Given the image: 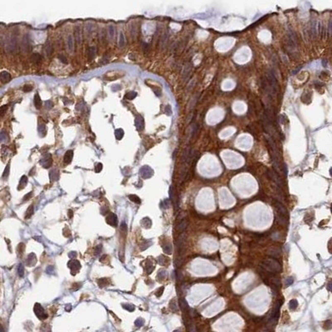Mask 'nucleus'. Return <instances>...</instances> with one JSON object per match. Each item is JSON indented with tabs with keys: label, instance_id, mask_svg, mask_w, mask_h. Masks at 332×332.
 Returning a JSON list of instances; mask_svg holds the SVG:
<instances>
[{
	"label": "nucleus",
	"instance_id": "nucleus-1",
	"mask_svg": "<svg viewBox=\"0 0 332 332\" xmlns=\"http://www.w3.org/2000/svg\"><path fill=\"white\" fill-rule=\"evenodd\" d=\"M262 267L264 270L267 271L271 273H277L281 270V265L279 262L275 261L274 259H267L264 260L262 263Z\"/></svg>",
	"mask_w": 332,
	"mask_h": 332
},
{
	"label": "nucleus",
	"instance_id": "nucleus-2",
	"mask_svg": "<svg viewBox=\"0 0 332 332\" xmlns=\"http://www.w3.org/2000/svg\"><path fill=\"white\" fill-rule=\"evenodd\" d=\"M34 312H35V315L40 320H45V319L48 318V314L45 312L43 307L38 303H36L34 305Z\"/></svg>",
	"mask_w": 332,
	"mask_h": 332
},
{
	"label": "nucleus",
	"instance_id": "nucleus-3",
	"mask_svg": "<svg viewBox=\"0 0 332 332\" xmlns=\"http://www.w3.org/2000/svg\"><path fill=\"white\" fill-rule=\"evenodd\" d=\"M281 303H282V301H281L280 303H279V302H278L277 305H276V307H275V309H274V311H272L271 316L270 317V319H269V321H270V323H271V324H275L276 322L277 321L278 317H279V311H280V307H281Z\"/></svg>",
	"mask_w": 332,
	"mask_h": 332
},
{
	"label": "nucleus",
	"instance_id": "nucleus-4",
	"mask_svg": "<svg viewBox=\"0 0 332 332\" xmlns=\"http://www.w3.org/2000/svg\"><path fill=\"white\" fill-rule=\"evenodd\" d=\"M67 265H68V267L71 268L72 274L76 273V272L79 271V269L81 268V264H80V262L77 260H75V259H72V260L70 261Z\"/></svg>",
	"mask_w": 332,
	"mask_h": 332
},
{
	"label": "nucleus",
	"instance_id": "nucleus-5",
	"mask_svg": "<svg viewBox=\"0 0 332 332\" xmlns=\"http://www.w3.org/2000/svg\"><path fill=\"white\" fill-rule=\"evenodd\" d=\"M40 164H41L44 168H49L52 164L51 155L46 154V155L43 156L41 160H40Z\"/></svg>",
	"mask_w": 332,
	"mask_h": 332
},
{
	"label": "nucleus",
	"instance_id": "nucleus-6",
	"mask_svg": "<svg viewBox=\"0 0 332 332\" xmlns=\"http://www.w3.org/2000/svg\"><path fill=\"white\" fill-rule=\"evenodd\" d=\"M105 221L108 224H110L111 226H114V227H116L118 223V220H117V217L115 214L113 212H111L105 218Z\"/></svg>",
	"mask_w": 332,
	"mask_h": 332
},
{
	"label": "nucleus",
	"instance_id": "nucleus-7",
	"mask_svg": "<svg viewBox=\"0 0 332 332\" xmlns=\"http://www.w3.org/2000/svg\"><path fill=\"white\" fill-rule=\"evenodd\" d=\"M139 173H140V175L144 179L150 178L151 176L153 175V170L147 165L144 166V167H142L140 169V170H139Z\"/></svg>",
	"mask_w": 332,
	"mask_h": 332
},
{
	"label": "nucleus",
	"instance_id": "nucleus-8",
	"mask_svg": "<svg viewBox=\"0 0 332 332\" xmlns=\"http://www.w3.org/2000/svg\"><path fill=\"white\" fill-rule=\"evenodd\" d=\"M135 123V126H136V128H137L138 131H143V129H144V128H145V121H144V119H143V117H141L140 115L136 116Z\"/></svg>",
	"mask_w": 332,
	"mask_h": 332
},
{
	"label": "nucleus",
	"instance_id": "nucleus-9",
	"mask_svg": "<svg viewBox=\"0 0 332 332\" xmlns=\"http://www.w3.org/2000/svg\"><path fill=\"white\" fill-rule=\"evenodd\" d=\"M268 175L270 176V178L272 179V180L277 183V185H279L280 187H282V182L281 180V179L278 177V175L276 174V173L271 172V171H269L268 172Z\"/></svg>",
	"mask_w": 332,
	"mask_h": 332
},
{
	"label": "nucleus",
	"instance_id": "nucleus-10",
	"mask_svg": "<svg viewBox=\"0 0 332 332\" xmlns=\"http://www.w3.org/2000/svg\"><path fill=\"white\" fill-rule=\"evenodd\" d=\"M74 37L75 39L77 44H81V30L80 27H76L75 28V32H74Z\"/></svg>",
	"mask_w": 332,
	"mask_h": 332
},
{
	"label": "nucleus",
	"instance_id": "nucleus-11",
	"mask_svg": "<svg viewBox=\"0 0 332 332\" xmlns=\"http://www.w3.org/2000/svg\"><path fill=\"white\" fill-rule=\"evenodd\" d=\"M66 45H67V49L69 50V52H72L74 50V40H73V37L72 35H69L66 38Z\"/></svg>",
	"mask_w": 332,
	"mask_h": 332
},
{
	"label": "nucleus",
	"instance_id": "nucleus-12",
	"mask_svg": "<svg viewBox=\"0 0 332 332\" xmlns=\"http://www.w3.org/2000/svg\"><path fill=\"white\" fill-rule=\"evenodd\" d=\"M276 207L277 208V209L279 210V212H280V214L282 215V216H287L288 215V212H287V208H286V207L283 205V204H281V203H279V202H277L276 203Z\"/></svg>",
	"mask_w": 332,
	"mask_h": 332
},
{
	"label": "nucleus",
	"instance_id": "nucleus-13",
	"mask_svg": "<svg viewBox=\"0 0 332 332\" xmlns=\"http://www.w3.org/2000/svg\"><path fill=\"white\" fill-rule=\"evenodd\" d=\"M0 78H1V81L3 83L9 82L10 81H11V75H10V73L8 72H2L1 76H0Z\"/></svg>",
	"mask_w": 332,
	"mask_h": 332
},
{
	"label": "nucleus",
	"instance_id": "nucleus-14",
	"mask_svg": "<svg viewBox=\"0 0 332 332\" xmlns=\"http://www.w3.org/2000/svg\"><path fill=\"white\" fill-rule=\"evenodd\" d=\"M37 262V258H36V255L34 253H31L28 255V260H27V264H28V267H32V266L35 265Z\"/></svg>",
	"mask_w": 332,
	"mask_h": 332
},
{
	"label": "nucleus",
	"instance_id": "nucleus-15",
	"mask_svg": "<svg viewBox=\"0 0 332 332\" xmlns=\"http://www.w3.org/2000/svg\"><path fill=\"white\" fill-rule=\"evenodd\" d=\"M72 158H73V150H67L64 155V162L66 164H69V163H71Z\"/></svg>",
	"mask_w": 332,
	"mask_h": 332
},
{
	"label": "nucleus",
	"instance_id": "nucleus-16",
	"mask_svg": "<svg viewBox=\"0 0 332 332\" xmlns=\"http://www.w3.org/2000/svg\"><path fill=\"white\" fill-rule=\"evenodd\" d=\"M31 60L33 63H36V64H38V63L41 62L42 61V56L39 54V53H33V54L31 56Z\"/></svg>",
	"mask_w": 332,
	"mask_h": 332
},
{
	"label": "nucleus",
	"instance_id": "nucleus-17",
	"mask_svg": "<svg viewBox=\"0 0 332 332\" xmlns=\"http://www.w3.org/2000/svg\"><path fill=\"white\" fill-rule=\"evenodd\" d=\"M187 226H188V220L186 218H184L183 220H181V222L179 224V227H178L179 231L184 232L186 229V228H187Z\"/></svg>",
	"mask_w": 332,
	"mask_h": 332
},
{
	"label": "nucleus",
	"instance_id": "nucleus-18",
	"mask_svg": "<svg viewBox=\"0 0 332 332\" xmlns=\"http://www.w3.org/2000/svg\"><path fill=\"white\" fill-rule=\"evenodd\" d=\"M33 102H34V105L37 109H40L42 105V101L40 98V96L38 94H36L34 96V99H33Z\"/></svg>",
	"mask_w": 332,
	"mask_h": 332
},
{
	"label": "nucleus",
	"instance_id": "nucleus-19",
	"mask_svg": "<svg viewBox=\"0 0 332 332\" xmlns=\"http://www.w3.org/2000/svg\"><path fill=\"white\" fill-rule=\"evenodd\" d=\"M50 179L52 181H56L59 179V172L57 169H52L50 172Z\"/></svg>",
	"mask_w": 332,
	"mask_h": 332
},
{
	"label": "nucleus",
	"instance_id": "nucleus-20",
	"mask_svg": "<svg viewBox=\"0 0 332 332\" xmlns=\"http://www.w3.org/2000/svg\"><path fill=\"white\" fill-rule=\"evenodd\" d=\"M27 184H28V178H27V176L26 175L22 176V178H21V179H20V181H19L18 190H19V189H22L27 185Z\"/></svg>",
	"mask_w": 332,
	"mask_h": 332
},
{
	"label": "nucleus",
	"instance_id": "nucleus-21",
	"mask_svg": "<svg viewBox=\"0 0 332 332\" xmlns=\"http://www.w3.org/2000/svg\"><path fill=\"white\" fill-rule=\"evenodd\" d=\"M88 59L89 61H91V60L95 57L96 56V48L95 46H91L88 49Z\"/></svg>",
	"mask_w": 332,
	"mask_h": 332
},
{
	"label": "nucleus",
	"instance_id": "nucleus-22",
	"mask_svg": "<svg viewBox=\"0 0 332 332\" xmlns=\"http://www.w3.org/2000/svg\"><path fill=\"white\" fill-rule=\"evenodd\" d=\"M179 305H180V307L183 311H188L189 309V306L188 305V302L186 301L184 298H182L179 300Z\"/></svg>",
	"mask_w": 332,
	"mask_h": 332
},
{
	"label": "nucleus",
	"instance_id": "nucleus-23",
	"mask_svg": "<svg viewBox=\"0 0 332 332\" xmlns=\"http://www.w3.org/2000/svg\"><path fill=\"white\" fill-rule=\"evenodd\" d=\"M115 135L116 139H118V140H121V139L123 138V136H124V131H123V129H121V128L115 129Z\"/></svg>",
	"mask_w": 332,
	"mask_h": 332
},
{
	"label": "nucleus",
	"instance_id": "nucleus-24",
	"mask_svg": "<svg viewBox=\"0 0 332 332\" xmlns=\"http://www.w3.org/2000/svg\"><path fill=\"white\" fill-rule=\"evenodd\" d=\"M52 52H53V48H52V44H51V43H50V42L46 43V46H45V52H46V55L48 56H51V54L52 53Z\"/></svg>",
	"mask_w": 332,
	"mask_h": 332
},
{
	"label": "nucleus",
	"instance_id": "nucleus-25",
	"mask_svg": "<svg viewBox=\"0 0 332 332\" xmlns=\"http://www.w3.org/2000/svg\"><path fill=\"white\" fill-rule=\"evenodd\" d=\"M33 212H34V207H33V205L32 204V205H30V206H29L28 208V210H27V212H26L25 218H31V217H32V215L33 214Z\"/></svg>",
	"mask_w": 332,
	"mask_h": 332
},
{
	"label": "nucleus",
	"instance_id": "nucleus-26",
	"mask_svg": "<svg viewBox=\"0 0 332 332\" xmlns=\"http://www.w3.org/2000/svg\"><path fill=\"white\" fill-rule=\"evenodd\" d=\"M125 44V38L124 36V33L121 32L120 33V38H119V46L120 48H123Z\"/></svg>",
	"mask_w": 332,
	"mask_h": 332
},
{
	"label": "nucleus",
	"instance_id": "nucleus-27",
	"mask_svg": "<svg viewBox=\"0 0 332 332\" xmlns=\"http://www.w3.org/2000/svg\"><path fill=\"white\" fill-rule=\"evenodd\" d=\"M136 96H137V93H136V92H135V91H129V92L127 93V94H125V98L129 100V101H131V100L135 99Z\"/></svg>",
	"mask_w": 332,
	"mask_h": 332
},
{
	"label": "nucleus",
	"instance_id": "nucleus-28",
	"mask_svg": "<svg viewBox=\"0 0 332 332\" xmlns=\"http://www.w3.org/2000/svg\"><path fill=\"white\" fill-rule=\"evenodd\" d=\"M38 132H39V134H40V135L42 136V137H43V136L46 135V126L43 125V124L39 125V126H38Z\"/></svg>",
	"mask_w": 332,
	"mask_h": 332
},
{
	"label": "nucleus",
	"instance_id": "nucleus-29",
	"mask_svg": "<svg viewBox=\"0 0 332 332\" xmlns=\"http://www.w3.org/2000/svg\"><path fill=\"white\" fill-rule=\"evenodd\" d=\"M141 224L144 226L145 228H150V226H151V220L149 218H143Z\"/></svg>",
	"mask_w": 332,
	"mask_h": 332
},
{
	"label": "nucleus",
	"instance_id": "nucleus-30",
	"mask_svg": "<svg viewBox=\"0 0 332 332\" xmlns=\"http://www.w3.org/2000/svg\"><path fill=\"white\" fill-rule=\"evenodd\" d=\"M298 305V302L295 299H292L291 301H290V303H289V307H290L291 310H295Z\"/></svg>",
	"mask_w": 332,
	"mask_h": 332
},
{
	"label": "nucleus",
	"instance_id": "nucleus-31",
	"mask_svg": "<svg viewBox=\"0 0 332 332\" xmlns=\"http://www.w3.org/2000/svg\"><path fill=\"white\" fill-rule=\"evenodd\" d=\"M154 268H155L154 265H153L149 261H148V263L146 264V271H147V273L150 274L151 271L154 270Z\"/></svg>",
	"mask_w": 332,
	"mask_h": 332
},
{
	"label": "nucleus",
	"instance_id": "nucleus-32",
	"mask_svg": "<svg viewBox=\"0 0 332 332\" xmlns=\"http://www.w3.org/2000/svg\"><path fill=\"white\" fill-rule=\"evenodd\" d=\"M267 254L272 256V257H277V256L279 255V250L278 249H276V248H271L268 251Z\"/></svg>",
	"mask_w": 332,
	"mask_h": 332
},
{
	"label": "nucleus",
	"instance_id": "nucleus-33",
	"mask_svg": "<svg viewBox=\"0 0 332 332\" xmlns=\"http://www.w3.org/2000/svg\"><path fill=\"white\" fill-rule=\"evenodd\" d=\"M163 249H164V251L165 253L170 254L171 252H172V246H171L170 243H168V244H166V245L164 246V247H163Z\"/></svg>",
	"mask_w": 332,
	"mask_h": 332
},
{
	"label": "nucleus",
	"instance_id": "nucleus-34",
	"mask_svg": "<svg viewBox=\"0 0 332 332\" xmlns=\"http://www.w3.org/2000/svg\"><path fill=\"white\" fill-rule=\"evenodd\" d=\"M129 198L131 199L132 202L135 203V204H140V199H139V198L138 197V196H136L135 194L134 195H129Z\"/></svg>",
	"mask_w": 332,
	"mask_h": 332
},
{
	"label": "nucleus",
	"instance_id": "nucleus-35",
	"mask_svg": "<svg viewBox=\"0 0 332 332\" xmlns=\"http://www.w3.org/2000/svg\"><path fill=\"white\" fill-rule=\"evenodd\" d=\"M108 30H109V36H110V38H111V39H113V38H114V37H115V28H114V26H112V25L110 26Z\"/></svg>",
	"mask_w": 332,
	"mask_h": 332
},
{
	"label": "nucleus",
	"instance_id": "nucleus-36",
	"mask_svg": "<svg viewBox=\"0 0 332 332\" xmlns=\"http://www.w3.org/2000/svg\"><path fill=\"white\" fill-rule=\"evenodd\" d=\"M18 275L21 277H22L23 275H24V267L22 264H19L18 266Z\"/></svg>",
	"mask_w": 332,
	"mask_h": 332
},
{
	"label": "nucleus",
	"instance_id": "nucleus-37",
	"mask_svg": "<svg viewBox=\"0 0 332 332\" xmlns=\"http://www.w3.org/2000/svg\"><path fill=\"white\" fill-rule=\"evenodd\" d=\"M144 323H145V321L143 320L142 318L137 319V320H136L135 322V324L136 326H142V325H144Z\"/></svg>",
	"mask_w": 332,
	"mask_h": 332
},
{
	"label": "nucleus",
	"instance_id": "nucleus-38",
	"mask_svg": "<svg viewBox=\"0 0 332 332\" xmlns=\"http://www.w3.org/2000/svg\"><path fill=\"white\" fill-rule=\"evenodd\" d=\"M276 218H277V220L278 221V222H279V223H280V224H284L285 222H286V219H285V218H284V217H282V216L280 215V214H279V217L277 215V217H276Z\"/></svg>",
	"mask_w": 332,
	"mask_h": 332
},
{
	"label": "nucleus",
	"instance_id": "nucleus-39",
	"mask_svg": "<svg viewBox=\"0 0 332 332\" xmlns=\"http://www.w3.org/2000/svg\"><path fill=\"white\" fill-rule=\"evenodd\" d=\"M98 284H99V287H105V286H106V284H107V280H106L105 278H102V279H100V281H98Z\"/></svg>",
	"mask_w": 332,
	"mask_h": 332
},
{
	"label": "nucleus",
	"instance_id": "nucleus-40",
	"mask_svg": "<svg viewBox=\"0 0 332 332\" xmlns=\"http://www.w3.org/2000/svg\"><path fill=\"white\" fill-rule=\"evenodd\" d=\"M123 307L128 310L129 311H133L135 310V306L133 305H123Z\"/></svg>",
	"mask_w": 332,
	"mask_h": 332
},
{
	"label": "nucleus",
	"instance_id": "nucleus-41",
	"mask_svg": "<svg viewBox=\"0 0 332 332\" xmlns=\"http://www.w3.org/2000/svg\"><path fill=\"white\" fill-rule=\"evenodd\" d=\"M8 174H9V164L7 165V167H6L5 170H4V173H3V179H4V178H8Z\"/></svg>",
	"mask_w": 332,
	"mask_h": 332
},
{
	"label": "nucleus",
	"instance_id": "nucleus-42",
	"mask_svg": "<svg viewBox=\"0 0 332 332\" xmlns=\"http://www.w3.org/2000/svg\"><path fill=\"white\" fill-rule=\"evenodd\" d=\"M23 91H25V92H28V91H31L32 90V86H30V85H25L24 86H23Z\"/></svg>",
	"mask_w": 332,
	"mask_h": 332
},
{
	"label": "nucleus",
	"instance_id": "nucleus-43",
	"mask_svg": "<svg viewBox=\"0 0 332 332\" xmlns=\"http://www.w3.org/2000/svg\"><path fill=\"white\" fill-rule=\"evenodd\" d=\"M159 278L160 279H164L165 277H166V275H167V272H166L165 271H164V270H162V271H159Z\"/></svg>",
	"mask_w": 332,
	"mask_h": 332
},
{
	"label": "nucleus",
	"instance_id": "nucleus-44",
	"mask_svg": "<svg viewBox=\"0 0 332 332\" xmlns=\"http://www.w3.org/2000/svg\"><path fill=\"white\" fill-rule=\"evenodd\" d=\"M8 110V105H3L1 108H0V113H1V115L3 116L4 115V113L6 112V111Z\"/></svg>",
	"mask_w": 332,
	"mask_h": 332
},
{
	"label": "nucleus",
	"instance_id": "nucleus-45",
	"mask_svg": "<svg viewBox=\"0 0 332 332\" xmlns=\"http://www.w3.org/2000/svg\"><path fill=\"white\" fill-rule=\"evenodd\" d=\"M102 169V164L101 163H98L96 166V173H100Z\"/></svg>",
	"mask_w": 332,
	"mask_h": 332
},
{
	"label": "nucleus",
	"instance_id": "nucleus-46",
	"mask_svg": "<svg viewBox=\"0 0 332 332\" xmlns=\"http://www.w3.org/2000/svg\"><path fill=\"white\" fill-rule=\"evenodd\" d=\"M292 283H293V278L292 277H288L287 280H286V285H287V287L291 286Z\"/></svg>",
	"mask_w": 332,
	"mask_h": 332
},
{
	"label": "nucleus",
	"instance_id": "nucleus-47",
	"mask_svg": "<svg viewBox=\"0 0 332 332\" xmlns=\"http://www.w3.org/2000/svg\"><path fill=\"white\" fill-rule=\"evenodd\" d=\"M45 105H46V107L48 109H51L53 106V103L51 101H46L45 102Z\"/></svg>",
	"mask_w": 332,
	"mask_h": 332
},
{
	"label": "nucleus",
	"instance_id": "nucleus-48",
	"mask_svg": "<svg viewBox=\"0 0 332 332\" xmlns=\"http://www.w3.org/2000/svg\"><path fill=\"white\" fill-rule=\"evenodd\" d=\"M101 245H97L96 246V247L95 248V254L96 255V254H98L100 252H101Z\"/></svg>",
	"mask_w": 332,
	"mask_h": 332
},
{
	"label": "nucleus",
	"instance_id": "nucleus-49",
	"mask_svg": "<svg viewBox=\"0 0 332 332\" xmlns=\"http://www.w3.org/2000/svg\"><path fill=\"white\" fill-rule=\"evenodd\" d=\"M163 291H164V287H161L160 289H159V290L157 291V293H156V297H159L160 295H162V293H163Z\"/></svg>",
	"mask_w": 332,
	"mask_h": 332
},
{
	"label": "nucleus",
	"instance_id": "nucleus-50",
	"mask_svg": "<svg viewBox=\"0 0 332 332\" xmlns=\"http://www.w3.org/2000/svg\"><path fill=\"white\" fill-rule=\"evenodd\" d=\"M59 59L61 60V62H62L63 63H66V58L65 57V56H59Z\"/></svg>",
	"mask_w": 332,
	"mask_h": 332
},
{
	"label": "nucleus",
	"instance_id": "nucleus-51",
	"mask_svg": "<svg viewBox=\"0 0 332 332\" xmlns=\"http://www.w3.org/2000/svg\"><path fill=\"white\" fill-rule=\"evenodd\" d=\"M121 229L123 231H126L127 230V228H126V225H125V222H122V224H121Z\"/></svg>",
	"mask_w": 332,
	"mask_h": 332
},
{
	"label": "nucleus",
	"instance_id": "nucleus-52",
	"mask_svg": "<svg viewBox=\"0 0 332 332\" xmlns=\"http://www.w3.org/2000/svg\"><path fill=\"white\" fill-rule=\"evenodd\" d=\"M31 196H32V192H30L28 195H26V196H25L24 198H23V199H24V200H28V199L30 197H31Z\"/></svg>",
	"mask_w": 332,
	"mask_h": 332
},
{
	"label": "nucleus",
	"instance_id": "nucleus-53",
	"mask_svg": "<svg viewBox=\"0 0 332 332\" xmlns=\"http://www.w3.org/2000/svg\"><path fill=\"white\" fill-rule=\"evenodd\" d=\"M330 287H331V283H329L328 284V290L329 291H330Z\"/></svg>",
	"mask_w": 332,
	"mask_h": 332
}]
</instances>
